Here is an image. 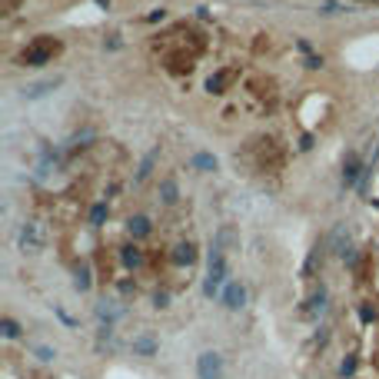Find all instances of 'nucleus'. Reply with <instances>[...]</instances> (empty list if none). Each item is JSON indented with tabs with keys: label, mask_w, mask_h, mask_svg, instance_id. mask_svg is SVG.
Returning <instances> with one entry per match:
<instances>
[{
	"label": "nucleus",
	"mask_w": 379,
	"mask_h": 379,
	"mask_svg": "<svg viewBox=\"0 0 379 379\" xmlns=\"http://www.w3.org/2000/svg\"><path fill=\"white\" fill-rule=\"evenodd\" d=\"M4 336H7V340H14V336H20V326H17L14 319H4Z\"/></svg>",
	"instance_id": "19"
},
{
	"label": "nucleus",
	"mask_w": 379,
	"mask_h": 379,
	"mask_svg": "<svg viewBox=\"0 0 379 379\" xmlns=\"http://www.w3.org/2000/svg\"><path fill=\"white\" fill-rule=\"evenodd\" d=\"M157 157H160V150H153L150 157L143 160V163H140V170H136V180H147V173L153 170V160H157Z\"/></svg>",
	"instance_id": "15"
},
{
	"label": "nucleus",
	"mask_w": 379,
	"mask_h": 379,
	"mask_svg": "<svg viewBox=\"0 0 379 379\" xmlns=\"http://www.w3.org/2000/svg\"><path fill=\"white\" fill-rule=\"evenodd\" d=\"M193 163H197V166H206V170H216V160H213V157H197Z\"/></svg>",
	"instance_id": "21"
},
{
	"label": "nucleus",
	"mask_w": 379,
	"mask_h": 379,
	"mask_svg": "<svg viewBox=\"0 0 379 379\" xmlns=\"http://www.w3.org/2000/svg\"><path fill=\"white\" fill-rule=\"evenodd\" d=\"M197 376L200 379H223L226 376V366H223V356L206 349V353L197 356Z\"/></svg>",
	"instance_id": "3"
},
{
	"label": "nucleus",
	"mask_w": 379,
	"mask_h": 379,
	"mask_svg": "<svg viewBox=\"0 0 379 379\" xmlns=\"http://www.w3.org/2000/svg\"><path fill=\"white\" fill-rule=\"evenodd\" d=\"M223 303H226V309H243L246 306V286L243 283H226Z\"/></svg>",
	"instance_id": "6"
},
{
	"label": "nucleus",
	"mask_w": 379,
	"mask_h": 379,
	"mask_svg": "<svg viewBox=\"0 0 379 379\" xmlns=\"http://www.w3.org/2000/svg\"><path fill=\"white\" fill-rule=\"evenodd\" d=\"M193 260H197L193 243H176V246H173V263H176V266H190Z\"/></svg>",
	"instance_id": "8"
},
{
	"label": "nucleus",
	"mask_w": 379,
	"mask_h": 379,
	"mask_svg": "<svg viewBox=\"0 0 379 379\" xmlns=\"http://www.w3.org/2000/svg\"><path fill=\"white\" fill-rule=\"evenodd\" d=\"M130 233H133V236H147V233H150V220H147V216H133V220H130Z\"/></svg>",
	"instance_id": "13"
},
{
	"label": "nucleus",
	"mask_w": 379,
	"mask_h": 379,
	"mask_svg": "<svg viewBox=\"0 0 379 379\" xmlns=\"http://www.w3.org/2000/svg\"><path fill=\"white\" fill-rule=\"evenodd\" d=\"M133 353H136V356H153V353H157V340H153L150 333L133 336Z\"/></svg>",
	"instance_id": "9"
},
{
	"label": "nucleus",
	"mask_w": 379,
	"mask_h": 379,
	"mask_svg": "<svg viewBox=\"0 0 379 379\" xmlns=\"http://www.w3.org/2000/svg\"><path fill=\"white\" fill-rule=\"evenodd\" d=\"M103 216H107V203H97V206H93V213H90V223H93V226H100Z\"/></svg>",
	"instance_id": "18"
},
{
	"label": "nucleus",
	"mask_w": 379,
	"mask_h": 379,
	"mask_svg": "<svg viewBox=\"0 0 379 379\" xmlns=\"http://www.w3.org/2000/svg\"><path fill=\"white\" fill-rule=\"evenodd\" d=\"M223 80L226 77H210L206 80V90H210V93H223Z\"/></svg>",
	"instance_id": "20"
},
{
	"label": "nucleus",
	"mask_w": 379,
	"mask_h": 379,
	"mask_svg": "<svg viewBox=\"0 0 379 379\" xmlns=\"http://www.w3.org/2000/svg\"><path fill=\"white\" fill-rule=\"evenodd\" d=\"M73 283H77V290H90V269H77V276H73Z\"/></svg>",
	"instance_id": "17"
},
{
	"label": "nucleus",
	"mask_w": 379,
	"mask_h": 379,
	"mask_svg": "<svg viewBox=\"0 0 379 379\" xmlns=\"http://www.w3.org/2000/svg\"><path fill=\"white\" fill-rule=\"evenodd\" d=\"M123 316V306H117V300H100L97 303V319H100V326H113Z\"/></svg>",
	"instance_id": "5"
},
{
	"label": "nucleus",
	"mask_w": 379,
	"mask_h": 379,
	"mask_svg": "<svg viewBox=\"0 0 379 379\" xmlns=\"http://www.w3.org/2000/svg\"><path fill=\"white\" fill-rule=\"evenodd\" d=\"M50 54H54V47H50L47 40H40V43H33L30 50H24L20 63H24V67H43V63L50 60Z\"/></svg>",
	"instance_id": "4"
},
{
	"label": "nucleus",
	"mask_w": 379,
	"mask_h": 379,
	"mask_svg": "<svg viewBox=\"0 0 379 379\" xmlns=\"http://www.w3.org/2000/svg\"><path fill=\"white\" fill-rule=\"evenodd\" d=\"M326 300H329V293H326L323 286H319V290L313 293V300H309V306L303 309V313H306V316H313V319H316V316H319V313L326 309Z\"/></svg>",
	"instance_id": "10"
},
{
	"label": "nucleus",
	"mask_w": 379,
	"mask_h": 379,
	"mask_svg": "<svg viewBox=\"0 0 379 379\" xmlns=\"http://www.w3.org/2000/svg\"><path fill=\"white\" fill-rule=\"evenodd\" d=\"M356 180H359V160H356V153H349L346 166H343V183H346V186H353Z\"/></svg>",
	"instance_id": "11"
},
{
	"label": "nucleus",
	"mask_w": 379,
	"mask_h": 379,
	"mask_svg": "<svg viewBox=\"0 0 379 379\" xmlns=\"http://www.w3.org/2000/svg\"><path fill=\"white\" fill-rule=\"evenodd\" d=\"M353 369H356V363H353V359H346V363H343V376H349Z\"/></svg>",
	"instance_id": "22"
},
{
	"label": "nucleus",
	"mask_w": 379,
	"mask_h": 379,
	"mask_svg": "<svg viewBox=\"0 0 379 379\" xmlns=\"http://www.w3.org/2000/svg\"><path fill=\"white\" fill-rule=\"evenodd\" d=\"M160 193H163V203H176V183L173 180L160 183Z\"/></svg>",
	"instance_id": "14"
},
{
	"label": "nucleus",
	"mask_w": 379,
	"mask_h": 379,
	"mask_svg": "<svg viewBox=\"0 0 379 379\" xmlns=\"http://www.w3.org/2000/svg\"><path fill=\"white\" fill-rule=\"evenodd\" d=\"M30 349H33V353L40 356V359H43V363H50V359H57V349H54V346H40V343H33Z\"/></svg>",
	"instance_id": "16"
},
{
	"label": "nucleus",
	"mask_w": 379,
	"mask_h": 379,
	"mask_svg": "<svg viewBox=\"0 0 379 379\" xmlns=\"http://www.w3.org/2000/svg\"><path fill=\"white\" fill-rule=\"evenodd\" d=\"M236 240V233H233V226H223L220 233L213 236V243H210V269H206V283H203V293L213 300V296H220L223 283H226L229 269H226V243H233Z\"/></svg>",
	"instance_id": "1"
},
{
	"label": "nucleus",
	"mask_w": 379,
	"mask_h": 379,
	"mask_svg": "<svg viewBox=\"0 0 379 379\" xmlns=\"http://www.w3.org/2000/svg\"><path fill=\"white\" fill-rule=\"evenodd\" d=\"M17 246H20V253H27V256L43 253V246H47V226L40 220H24L20 229H17Z\"/></svg>",
	"instance_id": "2"
},
{
	"label": "nucleus",
	"mask_w": 379,
	"mask_h": 379,
	"mask_svg": "<svg viewBox=\"0 0 379 379\" xmlns=\"http://www.w3.org/2000/svg\"><path fill=\"white\" fill-rule=\"evenodd\" d=\"M54 87H60V77H54V80H40V83H30V87H24V97H27V100H37V97L50 93Z\"/></svg>",
	"instance_id": "7"
},
{
	"label": "nucleus",
	"mask_w": 379,
	"mask_h": 379,
	"mask_svg": "<svg viewBox=\"0 0 379 379\" xmlns=\"http://www.w3.org/2000/svg\"><path fill=\"white\" fill-rule=\"evenodd\" d=\"M120 260H123V266L126 269H136L143 263V253L136 250V246H123V253H120Z\"/></svg>",
	"instance_id": "12"
},
{
	"label": "nucleus",
	"mask_w": 379,
	"mask_h": 379,
	"mask_svg": "<svg viewBox=\"0 0 379 379\" xmlns=\"http://www.w3.org/2000/svg\"><path fill=\"white\" fill-rule=\"evenodd\" d=\"M97 4H100V7H110V0H97Z\"/></svg>",
	"instance_id": "23"
}]
</instances>
